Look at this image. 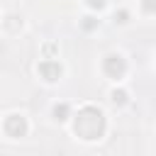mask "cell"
<instances>
[{
    "instance_id": "1",
    "label": "cell",
    "mask_w": 156,
    "mask_h": 156,
    "mask_svg": "<svg viewBox=\"0 0 156 156\" xmlns=\"http://www.w3.org/2000/svg\"><path fill=\"white\" fill-rule=\"evenodd\" d=\"M73 132L83 141H98L105 134V115L95 105H83L78 115H73Z\"/></svg>"
},
{
    "instance_id": "2",
    "label": "cell",
    "mask_w": 156,
    "mask_h": 156,
    "mask_svg": "<svg viewBox=\"0 0 156 156\" xmlns=\"http://www.w3.org/2000/svg\"><path fill=\"white\" fill-rule=\"evenodd\" d=\"M102 73L110 78V80H119L124 73H127V61L122 54H107L102 58Z\"/></svg>"
},
{
    "instance_id": "3",
    "label": "cell",
    "mask_w": 156,
    "mask_h": 156,
    "mask_svg": "<svg viewBox=\"0 0 156 156\" xmlns=\"http://www.w3.org/2000/svg\"><path fill=\"white\" fill-rule=\"evenodd\" d=\"M2 129H5V134L10 136V139H20V136H24L27 134V119H24V115H7L5 117V122H2Z\"/></svg>"
},
{
    "instance_id": "4",
    "label": "cell",
    "mask_w": 156,
    "mask_h": 156,
    "mask_svg": "<svg viewBox=\"0 0 156 156\" xmlns=\"http://www.w3.org/2000/svg\"><path fill=\"white\" fill-rule=\"evenodd\" d=\"M37 71H39V76H41L46 83H56V80L61 78V73H63L61 63H58V61H54V58H46V61H41V63L37 66Z\"/></svg>"
},
{
    "instance_id": "5",
    "label": "cell",
    "mask_w": 156,
    "mask_h": 156,
    "mask_svg": "<svg viewBox=\"0 0 156 156\" xmlns=\"http://www.w3.org/2000/svg\"><path fill=\"white\" fill-rule=\"evenodd\" d=\"M110 100H112V105H127V100H129V95L124 93V90H112L110 93Z\"/></svg>"
},
{
    "instance_id": "6",
    "label": "cell",
    "mask_w": 156,
    "mask_h": 156,
    "mask_svg": "<svg viewBox=\"0 0 156 156\" xmlns=\"http://www.w3.org/2000/svg\"><path fill=\"white\" fill-rule=\"evenodd\" d=\"M66 112H68L66 105H54V115H56V119H66Z\"/></svg>"
},
{
    "instance_id": "7",
    "label": "cell",
    "mask_w": 156,
    "mask_h": 156,
    "mask_svg": "<svg viewBox=\"0 0 156 156\" xmlns=\"http://www.w3.org/2000/svg\"><path fill=\"white\" fill-rule=\"evenodd\" d=\"M141 10H144L146 15H151V12H154V0H141Z\"/></svg>"
},
{
    "instance_id": "8",
    "label": "cell",
    "mask_w": 156,
    "mask_h": 156,
    "mask_svg": "<svg viewBox=\"0 0 156 156\" xmlns=\"http://www.w3.org/2000/svg\"><path fill=\"white\" fill-rule=\"evenodd\" d=\"M107 2L105 0H88V7H93V10H102Z\"/></svg>"
}]
</instances>
